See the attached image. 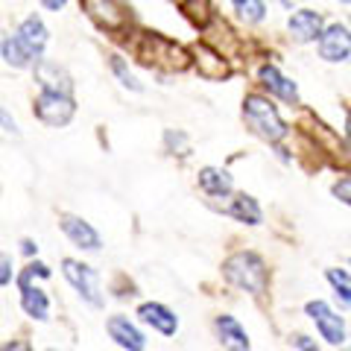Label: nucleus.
Wrapping results in <instances>:
<instances>
[{"mask_svg": "<svg viewBox=\"0 0 351 351\" xmlns=\"http://www.w3.org/2000/svg\"><path fill=\"white\" fill-rule=\"evenodd\" d=\"M59 226H62L64 237H68L76 249H82V252H100V246H103L100 234H97V228H94L91 223H85L82 217H76V214H62Z\"/></svg>", "mask_w": 351, "mask_h": 351, "instance_id": "nucleus-7", "label": "nucleus"}, {"mask_svg": "<svg viewBox=\"0 0 351 351\" xmlns=\"http://www.w3.org/2000/svg\"><path fill=\"white\" fill-rule=\"evenodd\" d=\"M32 73H36V82L41 91H50V94H68L71 97V73L62 68V64H56L53 59H38L36 64H32Z\"/></svg>", "mask_w": 351, "mask_h": 351, "instance_id": "nucleus-9", "label": "nucleus"}, {"mask_svg": "<svg viewBox=\"0 0 351 351\" xmlns=\"http://www.w3.org/2000/svg\"><path fill=\"white\" fill-rule=\"evenodd\" d=\"M44 6H47V9H62L64 3H62V0H47V3H44Z\"/></svg>", "mask_w": 351, "mask_h": 351, "instance_id": "nucleus-29", "label": "nucleus"}, {"mask_svg": "<svg viewBox=\"0 0 351 351\" xmlns=\"http://www.w3.org/2000/svg\"><path fill=\"white\" fill-rule=\"evenodd\" d=\"M228 214H232L237 223H246V226H261V219H263L258 199L249 193H237L232 199V205H228Z\"/></svg>", "mask_w": 351, "mask_h": 351, "instance_id": "nucleus-18", "label": "nucleus"}, {"mask_svg": "<svg viewBox=\"0 0 351 351\" xmlns=\"http://www.w3.org/2000/svg\"><path fill=\"white\" fill-rule=\"evenodd\" d=\"M287 29L299 44H311V41H319V36L325 32V21L313 9H299V12L290 15Z\"/></svg>", "mask_w": 351, "mask_h": 351, "instance_id": "nucleus-12", "label": "nucleus"}, {"mask_svg": "<svg viewBox=\"0 0 351 351\" xmlns=\"http://www.w3.org/2000/svg\"><path fill=\"white\" fill-rule=\"evenodd\" d=\"M0 351H32V346L29 343H21V339H12V343L0 346Z\"/></svg>", "mask_w": 351, "mask_h": 351, "instance_id": "nucleus-27", "label": "nucleus"}, {"mask_svg": "<svg viewBox=\"0 0 351 351\" xmlns=\"http://www.w3.org/2000/svg\"><path fill=\"white\" fill-rule=\"evenodd\" d=\"M0 126H3V132H9V135H15V138L21 135V129H18V120H15L12 114H9L3 106H0Z\"/></svg>", "mask_w": 351, "mask_h": 351, "instance_id": "nucleus-25", "label": "nucleus"}, {"mask_svg": "<svg viewBox=\"0 0 351 351\" xmlns=\"http://www.w3.org/2000/svg\"><path fill=\"white\" fill-rule=\"evenodd\" d=\"M243 120L258 138L269 141V144H278L281 138H287V123L281 120L278 108L272 106L269 97H263V94H246Z\"/></svg>", "mask_w": 351, "mask_h": 351, "instance_id": "nucleus-2", "label": "nucleus"}, {"mask_svg": "<svg viewBox=\"0 0 351 351\" xmlns=\"http://www.w3.org/2000/svg\"><path fill=\"white\" fill-rule=\"evenodd\" d=\"M319 56L325 62H348L351 59V32L346 24H328L319 36Z\"/></svg>", "mask_w": 351, "mask_h": 351, "instance_id": "nucleus-6", "label": "nucleus"}, {"mask_svg": "<svg viewBox=\"0 0 351 351\" xmlns=\"http://www.w3.org/2000/svg\"><path fill=\"white\" fill-rule=\"evenodd\" d=\"M15 38L24 44L29 56L38 62V59H44V50H47L50 32H47V27H44V21H41L38 15H29V18L21 21V27H18V32H15Z\"/></svg>", "mask_w": 351, "mask_h": 351, "instance_id": "nucleus-10", "label": "nucleus"}, {"mask_svg": "<svg viewBox=\"0 0 351 351\" xmlns=\"http://www.w3.org/2000/svg\"><path fill=\"white\" fill-rule=\"evenodd\" d=\"M108 68H112V73L117 76L120 85H123L126 91H132V94H141V91H144V85H141L138 76L129 71V64H126V59H123V56H117V53H114V56L108 59Z\"/></svg>", "mask_w": 351, "mask_h": 351, "instance_id": "nucleus-19", "label": "nucleus"}, {"mask_svg": "<svg viewBox=\"0 0 351 351\" xmlns=\"http://www.w3.org/2000/svg\"><path fill=\"white\" fill-rule=\"evenodd\" d=\"M234 9L246 24H258V21L267 18V6L258 3V0H234Z\"/></svg>", "mask_w": 351, "mask_h": 351, "instance_id": "nucleus-21", "label": "nucleus"}, {"mask_svg": "<svg viewBox=\"0 0 351 351\" xmlns=\"http://www.w3.org/2000/svg\"><path fill=\"white\" fill-rule=\"evenodd\" d=\"M0 59H3L9 68H15V71H24V68H32V64H36V59L29 56L27 47L15 36H3V38H0Z\"/></svg>", "mask_w": 351, "mask_h": 351, "instance_id": "nucleus-17", "label": "nucleus"}, {"mask_svg": "<svg viewBox=\"0 0 351 351\" xmlns=\"http://www.w3.org/2000/svg\"><path fill=\"white\" fill-rule=\"evenodd\" d=\"M346 135H348V144H351V112H348V117H346Z\"/></svg>", "mask_w": 351, "mask_h": 351, "instance_id": "nucleus-30", "label": "nucleus"}, {"mask_svg": "<svg viewBox=\"0 0 351 351\" xmlns=\"http://www.w3.org/2000/svg\"><path fill=\"white\" fill-rule=\"evenodd\" d=\"M15 278V267H12V258L3 255L0 252V287H6V284H12Z\"/></svg>", "mask_w": 351, "mask_h": 351, "instance_id": "nucleus-24", "label": "nucleus"}, {"mask_svg": "<svg viewBox=\"0 0 351 351\" xmlns=\"http://www.w3.org/2000/svg\"><path fill=\"white\" fill-rule=\"evenodd\" d=\"M214 331H217V339L223 343L226 351H252L249 334L240 328V322L234 319V316L219 313L217 319H214Z\"/></svg>", "mask_w": 351, "mask_h": 351, "instance_id": "nucleus-13", "label": "nucleus"}, {"mask_svg": "<svg viewBox=\"0 0 351 351\" xmlns=\"http://www.w3.org/2000/svg\"><path fill=\"white\" fill-rule=\"evenodd\" d=\"M36 117L41 120V123H47L53 129L59 126H68L73 114H76V106H73V97L68 94H50V91H41L36 97Z\"/></svg>", "mask_w": 351, "mask_h": 351, "instance_id": "nucleus-5", "label": "nucleus"}, {"mask_svg": "<svg viewBox=\"0 0 351 351\" xmlns=\"http://www.w3.org/2000/svg\"><path fill=\"white\" fill-rule=\"evenodd\" d=\"M261 82L269 88V94L281 97L284 103H299V88H295V82L287 80L276 64H263L261 68Z\"/></svg>", "mask_w": 351, "mask_h": 351, "instance_id": "nucleus-15", "label": "nucleus"}, {"mask_svg": "<svg viewBox=\"0 0 351 351\" xmlns=\"http://www.w3.org/2000/svg\"><path fill=\"white\" fill-rule=\"evenodd\" d=\"M223 276L228 284H234V287L246 290L252 295H261L267 290V263H263L261 255L255 252H234V255H228L223 261Z\"/></svg>", "mask_w": 351, "mask_h": 351, "instance_id": "nucleus-1", "label": "nucleus"}, {"mask_svg": "<svg viewBox=\"0 0 351 351\" xmlns=\"http://www.w3.org/2000/svg\"><path fill=\"white\" fill-rule=\"evenodd\" d=\"M304 313L311 316V322L316 325V331L328 346H346V319L339 313L331 311V304L316 299L304 304Z\"/></svg>", "mask_w": 351, "mask_h": 351, "instance_id": "nucleus-4", "label": "nucleus"}, {"mask_svg": "<svg viewBox=\"0 0 351 351\" xmlns=\"http://www.w3.org/2000/svg\"><path fill=\"white\" fill-rule=\"evenodd\" d=\"M21 252H24L27 258H32L38 252V243H36V240H29V237H24V240H21Z\"/></svg>", "mask_w": 351, "mask_h": 351, "instance_id": "nucleus-28", "label": "nucleus"}, {"mask_svg": "<svg viewBox=\"0 0 351 351\" xmlns=\"http://www.w3.org/2000/svg\"><path fill=\"white\" fill-rule=\"evenodd\" d=\"M164 144H167V149H179V156H184V152H188V135L167 129L164 132Z\"/></svg>", "mask_w": 351, "mask_h": 351, "instance_id": "nucleus-22", "label": "nucleus"}, {"mask_svg": "<svg viewBox=\"0 0 351 351\" xmlns=\"http://www.w3.org/2000/svg\"><path fill=\"white\" fill-rule=\"evenodd\" d=\"M106 331H108V337H112L120 348H126V351H144L147 348L144 331H141V328L132 322L129 316H123V313L108 316V319H106Z\"/></svg>", "mask_w": 351, "mask_h": 351, "instance_id": "nucleus-8", "label": "nucleus"}, {"mask_svg": "<svg viewBox=\"0 0 351 351\" xmlns=\"http://www.w3.org/2000/svg\"><path fill=\"white\" fill-rule=\"evenodd\" d=\"M62 272H64V278H68L71 287L80 293L91 307H100V304H103L100 276H97L94 267H88V263L76 261V258H64V261H62Z\"/></svg>", "mask_w": 351, "mask_h": 351, "instance_id": "nucleus-3", "label": "nucleus"}, {"mask_svg": "<svg viewBox=\"0 0 351 351\" xmlns=\"http://www.w3.org/2000/svg\"><path fill=\"white\" fill-rule=\"evenodd\" d=\"M196 182H199V188H202L208 196H214V199L232 196V191H234L232 173L223 170V167H202L199 176H196Z\"/></svg>", "mask_w": 351, "mask_h": 351, "instance_id": "nucleus-14", "label": "nucleus"}, {"mask_svg": "<svg viewBox=\"0 0 351 351\" xmlns=\"http://www.w3.org/2000/svg\"><path fill=\"white\" fill-rule=\"evenodd\" d=\"M331 193L337 196L343 205H351V176H343L339 182H334V188H331Z\"/></svg>", "mask_w": 351, "mask_h": 351, "instance_id": "nucleus-23", "label": "nucleus"}, {"mask_svg": "<svg viewBox=\"0 0 351 351\" xmlns=\"http://www.w3.org/2000/svg\"><path fill=\"white\" fill-rule=\"evenodd\" d=\"M325 278L334 287L337 299L343 304H351V276H348V272L346 269H325Z\"/></svg>", "mask_w": 351, "mask_h": 351, "instance_id": "nucleus-20", "label": "nucleus"}, {"mask_svg": "<svg viewBox=\"0 0 351 351\" xmlns=\"http://www.w3.org/2000/svg\"><path fill=\"white\" fill-rule=\"evenodd\" d=\"M138 319L144 325H149L152 331L164 334V337H173L176 331H179V316L161 302H144L138 307Z\"/></svg>", "mask_w": 351, "mask_h": 351, "instance_id": "nucleus-11", "label": "nucleus"}, {"mask_svg": "<svg viewBox=\"0 0 351 351\" xmlns=\"http://www.w3.org/2000/svg\"><path fill=\"white\" fill-rule=\"evenodd\" d=\"M21 287V307L29 319H38V322H47L50 319V299L41 287H32V284H18Z\"/></svg>", "mask_w": 351, "mask_h": 351, "instance_id": "nucleus-16", "label": "nucleus"}, {"mask_svg": "<svg viewBox=\"0 0 351 351\" xmlns=\"http://www.w3.org/2000/svg\"><path fill=\"white\" fill-rule=\"evenodd\" d=\"M290 343L299 348V351H319V346H316V339H311L307 334H295V337H290Z\"/></svg>", "mask_w": 351, "mask_h": 351, "instance_id": "nucleus-26", "label": "nucleus"}]
</instances>
